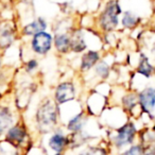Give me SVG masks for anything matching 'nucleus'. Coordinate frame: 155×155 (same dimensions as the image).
<instances>
[{
    "label": "nucleus",
    "instance_id": "6ab92c4d",
    "mask_svg": "<svg viewBox=\"0 0 155 155\" xmlns=\"http://www.w3.org/2000/svg\"><path fill=\"white\" fill-rule=\"evenodd\" d=\"M140 21H141V19L139 16H137L131 11H125L122 15V18H121V25L123 28L127 29V30L136 29L139 26Z\"/></svg>",
    "mask_w": 155,
    "mask_h": 155
},
{
    "label": "nucleus",
    "instance_id": "5701e85b",
    "mask_svg": "<svg viewBox=\"0 0 155 155\" xmlns=\"http://www.w3.org/2000/svg\"><path fill=\"white\" fill-rule=\"evenodd\" d=\"M20 3H24V5H31L33 0H17Z\"/></svg>",
    "mask_w": 155,
    "mask_h": 155
},
{
    "label": "nucleus",
    "instance_id": "a211bd4d",
    "mask_svg": "<svg viewBox=\"0 0 155 155\" xmlns=\"http://www.w3.org/2000/svg\"><path fill=\"white\" fill-rule=\"evenodd\" d=\"M121 105L123 110L127 113L132 114L136 107H140L138 102V94L136 93H127L121 99Z\"/></svg>",
    "mask_w": 155,
    "mask_h": 155
},
{
    "label": "nucleus",
    "instance_id": "393cba45",
    "mask_svg": "<svg viewBox=\"0 0 155 155\" xmlns=\"http://www.w3.org/2000/svg\"><path fill=\"white\" fill-rule=\"evenodd\" d=\"M154 91H155V88H154Z\"/></svg>",
    "mask_w": 155,
    "mask_h": 155
},
{
    "label": "nucleus",
    "instance_id": "f257e3e1",
    "mask_svg": "<svg viewBox=\"0 0 155 155\" xmlns=\"http://www.w3.org/2000/svg\"><path fill=\"white\" fill-rule=\"evenodd\" d=\"M60 118V105L51 98H45L35 113V123L41 134L52 133L56 130Z\"/></svg>",
    "mask_w": 155,
    "mask_h": 155
},
{
    "label": "nucleus",
    "instance_id": "f3484780",
    "mask_svg": "<svg viewBox=\"0 0 155 155\" xmlns=\"http://www.w3.org/2000/svg\"><path fill=\"white\" fill-rule=\"evenodd\" d=\"M15 39L13 28L10 26L0 29V50H5L13 44Z\"/></svg>",
    "mask_w": 155,
    "mask_h": 155
},
{
    "label": "nucleus",
    "instance_id": "4be33fe9",
    "mask_svg": "<svg viewBox=\"0 0 155 155\" xmlns=\"http://www.w3.org/2000/svg\"><path fill=\"white\" fill-rule=\"evenodd\" d=\"M38 67V61L36 58H31L25 63V71L27 73H32Z\"/></svg>",
    "mask_w": 155,
    "mask_h": 155
},
{
    "label": "nucleus",
    "instance_id": "412c9836",
    "mask_svg": "<svg viewBox=\"0 0 155 155\" xmlns=\"http://www.w3.org/2000/svg\"><path fill=\"white\" fill-rule=\"evenodd\" d=\"M124 155H140L143 154V149H142V146L140 143H136V144H131L130 148L127 150H125L123 152Z\"/></svg>",
    "mask_w": 155,
    "mask_h": 155
},
{
    "label": "nucleus",
    "instance_id": "4468645a",
    "mask_svg": "<svg viewBox=\"0 0 155 155\" xmlns=\"http://www.w3.org/2000/svg\"><path fill=\"white\" fill-rule=\"evenodd\" d=\"M14 123V115L10 106L0 104V136L5 134L10 127Z\"/></svg>",
    "mask_w": 155,
    "mask_h": 155
},
{
    "label": "nucleus",
    "instance_id": "ddd939ff",
    "mask_svg": "<svg viewBox=\"0 0 155 155\" xmlns=\"http://www.w3.org/2000/svg\"><path fill=\"white\" fill-rule=\"evenodd\" d=\"M47 29V21L45 18L43 17H37L35 18L33 21L29 22L28 25L21 29V34L24 36H33L34 34L41 31H46Z\"/></svg>",
    "mask_w": 155,
    "mask_h": 155
},
{
    "label": "nucleus",
    "instance_id": "423d86ee",
    "mask_svg": "<svg viewBox=\"0 0 155 155\" xmlns=\"http://www.w3.org/2000/svg\"><path fill=\"white\" fill-rule=\"evenodd\" d=\"M53 99L58 105L70 102L75 99V86L71 81H64L58 84L54 91Z\"/></svg>",
    "mask_w": 155,
    "mask_h": 155
},
{
    "label": "nucleus",
    "instance_id": "9d476101",
    "mask_svg": "<svg viewBox=\"0 0 155 155\" xmlns=\"http://www.w3.org/2000/svg\"><path fill=\"white\" fill-rule=\"evenodd\" d=\"M53 47L60 54L70 52V34L69 32H58L53 36Z\"/></svg>",
    "mask_w": 155,
    "mask_h": 155
},
{
    "label": "nucleus",
    "instance_id": "0eeeda50",
    "mask_svg": "<svg viewBox=\"0 0 155 155\" xmlns=\"http://www.w3.org/2000/svg\"><path fill=\"white\" fill-rule=\"evenodd\" d=\"M138 102L142 114H147L152 117V113L155 108V91L153 87H146L138 93Z\"/></svg>",
    "mask_w": 155,
    "mask_h": 155
},
{
    "label": "nucleus",
    "instance_id": "1a4fd4ad",
    "mask_svg": "<svg viewBox=\"0 0 155 155\" xmlns=\"http://www.w3.org/2000/svg\"><path fill=\"white\" fill-rule=\"evenodd\" d=\"M139 143L143 149V154H155V127L143 129L138 133Z\"/></svg>",
    "mask_w": 155,
    "mask_h": 155
},
{
    "label": "nucleus",
    "instance_id": "9b49d317",
    "mask_svg": "<svg viewBox=\"0 0 155 155\" xmlns=\"http://www.w3.org/2000/svg\"><path fill=\"white\" fill-rule=\"evenodd\" d=\"M69 34H70V52L81 53L86 50V41L80 29H73L69 32Z\"/></svg>",
    "mask_w": 155,
    "mask_h": 155
},
{
    "label": "nucleus",
    "instance_id": "2eb2a0df",
    "mask_svg": "<svg viewBox=\"0 0 155 155\" xmlns=\"http://www.w3.org/2000/svg\"><path fill=\"white\" fill-rule=\"evenodd\" d=\"M86 114L85 112H81L79 114H77L74 117L68 120L67 122V130L70 133H78V132H81L84 127L85 123H86Z\"/></svg>",
    "mask_w": 155,
    "mask_h": 155
},
{
    "label": "nucleus",
    "instance_id": "f03ea898",
    "mask_svg": "<svg viewBox=\"0 0 155 155\" xmlns=\"http://www.w3.org/2000/svg\"><path fill=\"white\" fill-rule=\"evenodd\" d=\"M120 14H122V9L119 0H107L97 17L98 29L104 33H110L116 30L119 25Z\"/></svg>",
    "mask_w": 155,
    "mask_h": 155
},
{
    "label": "nucleus",
    "instance_id": "dca6fc26",
    "mask_svg": "<svg viewBox=\"0 0 155 155\" xmlns=\"http://www.w3.org/2000/svg\"><path fill=\"white\" fill-rule=\"evenodd\" d=\"M136 72L143 75L147 79H150L155 72L154 66L149 62V58L143 53H140V58L138 62L137 68H136Z\"/></svg>",
    "mask_w": 155,
    "mask_h": 155
},
{
    "label": "nucleus",
    "instance_id": "7ed1b4c3",
    "mask_svg": "<svg viewBox=\"0 0 155 155\" xmlns=\"http://www.w3.org/2000/svg\"><path fill=\"white\" fill-rule=\"evenodd\" d=\"M138 131L133 121H127L125 124L115 131V135L112 136L110 140L116 149H123L131 146L135 142Z\"/></svg>",
    "mask_w": 155,
    "mask_h": 155
},
{
    "label": "nucleus",
    "instance_id": "aec40b11",
    "mask_svg": "<svg viewBox=\"0 0 155 155\" xmlns=\"http://www.w3.org/2000/svg\"><path fill=\"white\" fill-rule=\"evenodd\" d=\"M94 68H95L96 75L99 77L101 80H106V79L110 77V66H108L107 63L104 62V61H99Z\"/></svg>",
    "mask_w": 155,
    "mask_h": 155
},
{
    "label": "nucleus",
    "instance_id": "20e7f679",
    "mask_svg": "<svg viewBox=\"0 0 155 155\" xmlns=\"http://www.w3.org/2000/svg\"><path fill=\"white\" fill-rule=\"evenodd\" d=\"M5 140H7L10 144L15 149L24 148L29 144V134L28 129L24 121H17L13 123L5 132Z\"/></svg>",
    "mask_w": 155,
    "mask_h": 155
},
{
    "label": "nucleus",
    "instance_id": "b1692460",
    "mask_svg": "<svg viewBox=\"0 0 155 155\" xmlns=\"http://www.w3.org/2000/svg\"><path fill=\"white\" fill-rule=\"evenodd\" d=\"M1 65H2V62H1V55H0V68H1Z\"/></svg>",
    "mask_w": 155,
    "mask_h": 155
},
{
    "label": "nucleus",
    "instance_id": "6e6552de",
    "mask_svg": "<svg viewBox=\"0 0 155 155\" xmlns=\"http://www.w3.org/2000/svg\"><path fill=\"white\" fill-rule=\"evenodd\" d=\"M48 146L53 152L58 154L64 153L69 148V137L64 135L61 131L55 130L48 140Z\"/></svg>",
    "mask_w": 155,
    "mask_h": 155
},
{
    "label": "nucleus",
    "instance_id": "f8f14e48",
    "mask_svg": "<svg viewBox=\"0 0 155 155\" xmlns=\"http://www.w3.org/2000/svg\"><path fill=\"white\" fill-rule=\"evenodd\" d=\"M101 56L98 51L95 50H88L82 55L81 58V65H80V71L82 73L88 72L91 69H93L96 66L98 62L100 61Z\"/></svg>",
    "mask_w": 155,
    "mask_h": 155
},
{
    "label": "nucleus",
    "instance_id": "39448f33",
    "mask_svg": "<svg viewBox=\"0 0 155 155\" xmlns=\"http://www.w3.org/2000/svg\"><path fill=\"white\" fill-rule=\"evenodd\" d=\"M30 47L37 55H46L53 47V36L46 31L36 33L31 38Z\"/></svg>",
    "mask_w": 155,
    "mask_h": 155
}]
</instances>
